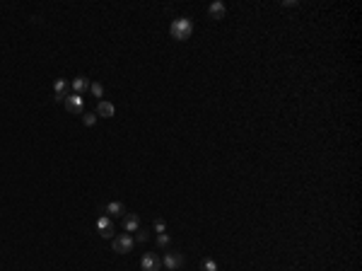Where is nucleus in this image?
<instances>
[{"instance_id": "1", "label": "nucleus", "mask_w": 362, "mask_h": 271, "mask_svg": "<svg viewBox=\"0 0 362 271\" xmlns=\"http://www.w3.org/2000/svg\"><path fill=\"white\" fill-rule=\"evenodd\" d=\"M169 34L176 39V41H186L191 34H194V22L189 17H176L169 27Z\"/></svg>"}, {"instance_id": "2", "label": "nucleus", "mask_w": 362, "mask_h": 271, "mask_svg": "<svg viewBox=\"0 0 362 271\" xmlns=\"http://www.w3.org/2000/svg\"><path fill=\"white\" fill-rule=\"evenodd\" d=\"M111 247H113V252H116V254H128V252L136 247V238H133L131 233H121V235H116V238H113Z\"/></svg>"}, {"instance_id": "3", "label": "nucleus", "mask_w": 362, "mask_h": 271, "mask_svg": "<svg viewBox=\"0 0 362 271\" xmlns=\"http://www.w3.org/2000/svg\"><path fill=\"white\" fill-rule=\"evenodd\" d=\"M63 104H65V109L70 112V114H83V109H84V99H83V94H68L65 99H63Z\"/></svg>"}, {"instance_id": "4", "label": "nucleus", "mask_w": 362, "mask_h": 271, "mask_svg": "<svg viewBox=\"0 0 362 271\" xmlns=\"http://www.w3.org/2000/svg\"><path fill=\"white\" fill-rule=\"evenodd\" d=\"M140 269L142 271H160L162 269V259H160L155 252H147V254H142V259H140Z\"/></svg>"}, {"instance_id": "5", "label": "nucleus", "mask_w": 362, "mask_h": 271, "mask_svg": "<svg viewBox=\"0 0 362 271\" xmlns=\"http://www.w3.org/2000/svg\"><path fill=\"white\" fill-rule=\"evenodd\" d=\"M162 264H165L169 271L181 269V267H184V254H181V252H167L165 259H162Z\"/></svg>"}, {"instance_id": "6", "label": "nucleus", "mask_w": 362, "mask_h": 271, "mask_svg": "<svg viewBox=\"0 0 362 271\" xmlns=\"http://www.w3.org/2000/svg\"><path fill=\"white\" fill-rule=\"evenodd\" d=\"M208 15H210V20H224V15H227V5L220 2V0H213L210 7H208Z\"/></svg>"}, {"instance_id": "7", "label": "nucleus", "mask_w": 362, "mask_h": 271, "mask_svg": "<svg viewBox=\"0 0 362 271\" xmlns=\"http://www.w3.org/2000/svg\"><path fill=\"white\" fill-rule=\"evenodd\" d=\"M113 114H116V107H113L111 102L99 99V104H97V117H102V119H111Z\"/></svg>"}, {"instance_id": "8", "label": "nucleus", "mask_w": 362, "mask_h": 271, "mask_svg": "<svg viewBox=\"0 0 362 271\" xmlns=\"http://www.w3.org/2000/svg\"><path fill=\"white\" fill-rule=\"evenodd\" d=\"M68 90H70V83H68V80H63V78H58L56 83H54V92H56V102H58V99L63 102V99L68 97Z\"/></svg>"}, {"instance_id": "9", "label": "nucleus", "mask_w": 362, "mask_h": 271, "mask_svg": "<svg viewBox=\"0 0 362 271\" xmlns=\"http://www.w3.org/2000/svg\"><path fill=\"white\" fill-rule=\"evenodd\" d=\"M138 228H140V218L136 213H128V215L123 218V230H126V233H136Z\"/></svg>"}, {"instance_id": "10", "label": "nucleus", "mask_w": 362, "mask_h": 271, "mask_svg": "<svg viewBox=\"0 0 362 271\" xmlns=\"http://www.w3.org/2000/svg\"><path fill=\"white\" fill-rule=\"evenodd\" d=\"M89 85H92V83H89L84 75H78V78L70 83V88H73V92H75V94H83L84 90H89Z\"/></svg>"}, {"instance_id": "11", "label": "nucleus", "mask_w": 362, "mask_h": 271, "mask_svg": "<svg viewBox=\"0 0 362 271\" xmlns=\"http://www.w3.org/2000/svg\"><path fill=\"white\" fill-rule=\"evenodd\" d=\"M123 213H126V209H123V204H121V201H111V204H109V206H107V215H109V218H118V215H123Z\"/></svg>"}, {"instance_id": "12", "label": "nucleus", "mask_w": 362, "mask_h": 271, "mask_svg": "<svg viewBox=\"0 0 362 271\" xmlns=\"http://www.w3.org/2000/svg\"><path fill=\"white\" fill-rule=\"evenodd\" d=\"M107 228H113V223H111V218L104 213V215H99V218H97V230L102 233V230H107Z\"/></svg>"}, {"instance_id": "13", "label": "nucleus", "mask_w": 362, "mask_h": 271, "mask_svg": "<svg viewBox=\"0 0 362 271\" xmlns=\"http://www.w3.org/2000/svg\"><path fill=\"white\" fill-rule=\"evenodd\" d=\"M89 92H92L94 97H104V85H102V83H92V85H89Z\"/></svg>"}, {"instance_id": "14", "label": "nucleus", "mask_w": 362, "mask_h": 271, "mask_svg": "<svg viewBox=\"0 0 362 271\" xmlns=\"http://www.w3.org/2000/svg\"><path fill=\"white\" fill-rule=\"evenodd\" d=\"M157 247H160V249H167V247H169V235H167V233L157 235Z\"/></svg>"}, {"instance_id": "15", "label": "nucleus", "mask_w": 362, "mask_h": 271, "mask_svg": "<svg viewBox=\"0 0 362 271\" xmlns=\"http://www.w3.org/2000/svg\"><path fill=\"white\" fill-rule=\"evenodd\" d=\"M200 271H218V264H215L213 259H205V262L200 264Z\"/></svg>"}, {"instance_id": "16", "label": "nucleus", "mask_w": 362, "mask_h": 271, "mask_svg": "<svg viewBox=\"0 0 362 271\" xmlns=\"http://www.w3.org/2000/svg\"><path fill=\"white\" fill-rule=\"evenodd\" d=\"M165 230H167V223H165V220H160V218H157V220H155V233H157V235H162V233H165Z\"/></svg>"}, {"instance_id": "17", "label": "nucleus", "mask_w": 362, "mask_h": 271, "mask_svg": "<svg viewBox=\"0 0 362 271\" xmlns=\"http://www.w3.org/2000/svg\"><path fill=\"white\" fill-rule=\"evenodd\" d=\"M83 121H84V126H94L97 123V114H84Z\"/></svg>"}, {"instance_id": "18", "label": "nucleus", "mask_w": 362, "mask_h": 271, "mask_svg": "<svg viewBox=\"0 0 362 271\" xmlns=\"http://www.w3.org/2000/svg\"><path fill=\"white\" fill-rule=\"evenodd\" d=\"M99 235H102L104 240H113V238H116V233H113V228H107V230H102Z\"/></svg>"}, {"instance_id": "19", "label": "nucleus", "mask_w": 362, "mask_h": 271, "mask_svg": "<svg viewBox=\"0 0 362 271\" xmlns=\"http://www.w3.org/2000/svg\"><path fill=\"white\" fill-rule=\"evenodd\" d=\"M136 233H138V238H136V240H138V242H145V240H147V238H150V235H147V230H142V228H138Z\"/></svg>"}]
</instances>
